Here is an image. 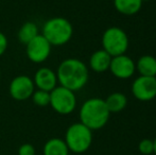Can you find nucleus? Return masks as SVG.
Listing matches in <instances>:
<instances>
[{"label":"nucleus","mask_w":156,"mask_h":155,"mask_svg":"<svg viewBox=\"0 0 156 155\" xmlns=\"http://www.w3.org/2000/svg\"><path fill=\"white\" fill-rule=\"evenodd\" d=\"M56 77L61 86L76 93L82 89L88 82V67L79 58H66L58 65Z\"/></svg>","instance_id":"obj_1"},{"label":"nucleus","mask_w":156,"mask_h":155,"mask_svg":"<svg viewBox=\"0 0 156 155\" xmlns=\"http://www.w3.org/2000/svg\"><path fill=\"white\" fill-rule=\"evenodd\" d=\"M80 122L91 131L100 130L108 122L111 113L101 98H90L80 108Z\"/></svg>","instance_id":"obj_2"},{"label":"nucleus","mask_w":156,"mask_h":155,"mask_svg":"<svg viewBox=\"0 0 156 155\" xmlns=\"http://www.w3.org/2000/svg\"><path fill=\"white\" fill-rule=\"evenodd\" d=\"M41 35L51 46H63L71 39L73 27L71 23L64 17H52L44 23Z\"/></svg>","instance_id":"obj_3"},{"label":"nucleus","mask_w":156,"mask_h":155,"mask_svg":"<svg viewBox=\"0 0 156 155\" xmlns=\"http://www.w3.org/2000/svg\"><path fill=\"white\" fill-rule=\"evenodd\" d=\"M64 140L69 151L84 153L90 148L93 143V131L81 122H76L67 129Z\"/></svg>","instance_id":"obj_4"},{"label":"nucleus","mask_w":156,"mask_h":155,"mask_svg":"<svg viewBox=\"0 0 156 155\" xmlns=\"http://www.w3.org/2000/svg\"><path fill=\"white\" fill-rule=\"evenodd\" d=\"M102 47L112 58L125 54L129 48V37L121 28L111 27L102 35Z\"/></svg>","instance_id":"obj_5"},{"label":"nucleus","mask_w":156,"mask_h":155,"mask_svg":"<svg viewBox=\"0 0 156 155\" xmlns=\"http://www.w3.org/2000/svg\"><path fill=\"white\" fill-rule=\"evenodd\" d=\"M50 106L60 115H69L76 107V97L74 91L63 86H56L50 91Z\"/></svg>","instance_id":"obj_6"},{"label":"nucleus","mask_w":156,"mask_h":155,"mask_svg":"<svg viewBox=\"0 0 156 155\" xmlns=\"http://www.w3.org/2000/svg\"><path fill=\"white\" fill-rule=\"evenodd\" d=\"M52 46L41 34L35 36L32 41L26 45V53L31 62L35 64H41L47 61L51 54Z\"/></svg>","instance_id":"obj_7"},{"label":"nucleus","mask_w":156,"mask_h":155,"mask_svg":"<svg viewBox=\"0 0 156 155\" xmlns=\"http://www.w3.org/2000/svg\"><path fill=\"white\" fill-rule=\"evenodd\" d=\"M34 90L35 85L33 79L25 75L15 77L9 86V93L11 97L17 101H25L31 98Z\"/></svg>","instance_id":"obj_8"},{"label":"nucleus","mask_w":156,"mask_h":155,"mask_svg":"<svg viewBox=\"0 0 156 155\" xmlns=\"http://www.w3.org/2000/svg\"><path fill=\"white\" fill-rule=\"evenodd\" d=\"M133 96L139 101H151L156 97V77L139 76L132 84Z\"/></svg>","instance_id":"obj_9"},{"label":"nucleus","mask_w":156,"mask_h":155,"mask_svg":"<svg viewBox=\"0 0 156 155\" xmlns=\"http://www.w3.org/2000/svg\"><path fill=\"white\" fill-rule=\"evenodd\" d=\"M108 70L117 79L126 80L132 78L135 73L136 65L129 56H127L126 54H121L112 58Z\"/></svg>","instance_id":"obj_10"},{"label":"nucleus","mask_w":156,"mask_h":155,"mask_svg":"<svg viewBox=\"0 0 156 155\" xmlns=\"http://www.w3.org/2000/svg\"><path fill=\"white\" fill-rule=\"evenodd\" d=\"M35 87L37 89L45 91H52L58 86V77L56 72L48 67H41L35 72L34 79H33Z\"/></svg>","instance_id":"obj_11"},{"label":"nucleus","mask_w":156,"mask_h":155,"mask_svg":"<svg viewBox=\"0 0 156 155\" xmlns=\"http://www.w3.org/2000/svg\"><path fill=\"white\" fill-rule=\"evenodd\" d=\"M112 56L103 49L97 50L90 55L89 67L94 72H105L109 69Z\"/></svg>","instance_id":"obj_12"},{"label":"nucleus","mask_w":156,"mask_h":155,"mask_svg":"<svg viewBox=\"0 0 156 155\" xmlns=\"http://www.w3.org/2000/svg\"><path fill=\"white\" fill-rule=\"evenodd\" d=\"M136 70L144 77H156V58L152 55H142L136 63Z\"/></svg>","instance_id":"obj_13"},{"label":"nucleus","mask_w":156,"mask_h":155,"mask_svg":"<svg viewBox=\"0 0 156 155\" xmlns=\"http://www.w3.org/2000/svg\"><path fill=\"white\" fill-rule=\"evenodd\" d=\"M142 0H114L115 9L122 15L132 16L141 10Z\"/></svg>","instance_id":"obj_14"},{"label":"nucleus","mask_w":156,"mask_h":155,"mask_svg":"<svg viewBox=\"0 0 156 155\" xmlns=\"http://www.w3.org/2000/svg\"><path fill=\"white\" fill-rule=\"evenodd\" d=\"M44 155H69V149L65 140L61 138H51L45 143Z\"/></svg>","instance_id":"obj_15"},{"label":"nucleus","mask_w":156,"mask_h":155,"mask_svg":"<svg viewBox=\"0 0 156 155\" xmlns=\"http://www.w3.org/2000/svg\"><path fill=\"white\" fill-rule=\"evenodd\" d=\"M104 101L107 106V110L112 114V113H119L126 107L127 98L124 93L116 91V93H111Z\"/></svg>","instance_id":"obj_16"},{"label":"nucleus","mask_w":156,"mask_h":155,"mask_svg":"<svg viewBox=\"0 0 156 155\" xmlns=\"http://www.w3.org/2000/svg\"><path fill=\"white\" fill-rule=\"evenodd\" d=\"M38 28L33 21H27L20 27L17 33V37L19 41L23 45H27L30 41H32L35 36L38 35Z\"/></svg>","instance_id":"obj_17"},{"label":"nucleus","mask_w":156,"mask_h":155,"mask_svg":"<svg viewBox=\"0 0 156 155\" xmlns=\"http://www.w3.org/2000/svg\"><path fill=\"white\" fill-rule=\"evenodd\" d=\"M33 103L36 104L37 106H47L50 104V93L49 91L41 90V89H36L34 90L32 95Z\"/></svg>","instance_id":"obj_18"},{"label":"nucleus","mask_w":156,"mask_h":155,"mask_svg":"<svg viewBox=\"0 0 156 155\" xmlns=\"http://www.w3.org/2000/svg\"><path fill=\"white\" fill-rule=\"evenodd\" d=\"M138 150L144 155H152L154 152V145L151 139H142L138 145Z\"/></svg>","instance_id":"obj_19"},{"label":"nucleus","mask_w":156,"mask_h":155,"mask_svg":"<svg viewBox=\"0 0 156 155\" xmlns=\"http://www.w3.org/2000/svg\"><path fill=\"white\" fill-rule=\"evenodd\" d=\"M18 155H35V148L31 143H23L19 147Z\"/></svg>","instance_id":"obj_20"},{"label":"nucleus","mask_w":156,"mask_h":155,"mask_svg":"<svg viewBox=\"0 0 156 155\" xmlns=\"http://www.w3.org/2000/svg\"><path fill=\"white\" fill-rule=\"evenodd\" d=\"M8 45H9V41H8V38H6L5 34L0 31V56L6 51Z\"/></svg>","instance_id":"obj_21"},{"label":"nucleus","mask_w":156,"mask_h":155,"mask_svg":"<svg viewBox=\"0 0 156 155\" xmlns=\"http://www.w3.org/2000/svg\"><path fill=\"white\" fill-rule=\"evenodd\" d=\"M153 145H154V152L153 153H154V155H156V138L153 140Z\"/></svg>","instance_id":"obj_22"},{"label":"nucleus","mask_w":156,"mask_h":155,"mask_svg":"<svg viewBox=\"0 0 156 155\" xmlns=\"http://www.w3.org/2000/svg\"><path fill=\"white\" fill-rule=\"evenodd\" d=\"M0 79H1V68H0Z\"/></svg>","instance_id":"obj_23"},{"label":"nucleus","mask_w":156,"mask_h":155,"mask_svg":"<svg viewBox=\"0 0 156 155\" xmlns=\"http://www.w3.org/2000/svg\"><path fill=\"white\" fill-rule=\"evenodd\" d=\"M144 1H150V0H142V2H144Z\"/></svg>","instance_id":"obj_24"}]
</instances>
